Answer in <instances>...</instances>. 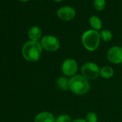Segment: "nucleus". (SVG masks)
Wrapping results in <instances>:
<instances>
[{"label": "nucleus", "instance_id": "obj_1", "mask_svg": "<svg viewBox=\"0 0 122 122\" xmlns=\"http://www.w3.org/2000/svg\"><path fill=\"white\" fill-rule=\"evenodd\" d=\"M42 47L38 41H28L22 47V54L23 57L30 62H36L41 57Z\"/></svg>", "mask_w": 122, "mask_h": 122}, {"label": "nucleus", "instance_id": "obj_2", "mask_svg": "<svg viewBox=\"0 0 122 122\" xmlns=\"http://www.w3.org/2000/svg\"><path fill=\"white\" fill-rule=\"evenodd\" d=\"M91 88L88 79L82 75H75L69 79V90L76 95L86 94Z\"/></svg>", "mask_w": 122, "mask_h": 122}, {"label": "nucleus", "instance_id": "obj_3", "mask_svg": "<svg viewBox=\"0 0 122 122\" xmlns=\"http://www.w3.org/2000/svg\"><path fill=\"white\" fill-rule=\"evenodd\" d=\"M100 33L95 30H89L86 31L81 37V41L83 47L88 51L96 50L101 42Z\"/></svg>", "mask_w": 122, "mask_h": 122}, {"label": "nucleus", "instance_id": "obj_4", "mask_svg": "<svg viewBox=\"0 0 122 122\" xmlns=\"http://www.w3.org/2000/svg\"><path fill=\"white\" fill-rule=\"evenodd\" d=\"M100 69L96 63L87 62L81 67V74L88 80H93L100 76Z\"/></svg>", "mask_w": 122, "mask_h": 122}, {"label": "nucleus", "instance_id": "obj_5", "mask_svg": "<svg viewBox=\"0 0 122 122\" xmlns=\"http://www.w3.org/2000/svg\"><path fill=\"white\" fill-rule=\"evenodd\" d=\"M78 69V65L76 60L73 58H67L65 60L61 66L63 74L66 77H73L77 73Z\"/></svg>", "mask_w": 122, "mask_h": 122}, {"label": "nucleus", "instance_id": "obj_6", "mask_svg": "<svg viewBox=\"0 0 122 122\" xmlns=\"http://www.w3.org/2000/svg\"><path fill=\"white\" fill-rule=\"evenodd\" d=\"M40 43L42 49L49 52L57 51L60 46V40L58 38L52 35H45L42 37Z\"/></svg>", "mask_w": 122, "mask_h": 122}, {"label": "nucleus", "instance_id": "obj_7", "mask_svg": "<svg viewBox=\"0 0 122 122\" xmlns=\"http://www.w3.org/2000/svg\"><path fill=\"white\" fill-rule=\"evenodd\" d=\"M106 57L108 60L113 64L122 63V47L118 45L108 49Z\"/></svg>", "mask_w": 122, "mask_h": 122}, {"label": "nucleus", "instance_id": "obj_8", "mask_svg": "<svg viewBox=\"0 0 122 122\" xmlns=\"http://www.w3.org/2000/svg\"><path fill=\"white\" fill-rule=\"evenodd\" d=\"M57 15L63 21H71L76 16V10L73 7L70 6L62 7L57 10Z\"/></svg>", "mask_w": 122, "mask_h": 122}, {"label": "nucleus", "instance_id": "obj_9", "mask_svg": "<svg viewBox=\"0 0 122 122\" xmlns=\"http://www.w3.org/2000/svg\"><path fill=\"white\" fill-rule=\"evenodd\" d=\"M55 116L48 111H42L37 114L34 122H55Z\"/></svg>", "mask_w": 122, "mask_h": 122}, {"label": "nucleus", "instance_id": "obj_10", "mask_svg": "<svg viewBox=\"0 0 122 122\" xmlns=\"http://www.w3.org/2000/svg\"><path fill=\"white\" fill-rule=\"evenodd\" d=\"M42 30L37 26L32 27L28 31V37L32 41H38L39 40L42 39Z\"/></svg>", "mask_w": 122, "mask_h": 122}, {"label": "nucleus", "instance_id": "obj_11", "mask_svg": "<svg viewBox=\"0 0 122 122\" xmlns=\"http://www.w3.org/2000/svg\"><path fill=\"white\" fill-rule=\"evenodd\" d=\"M56 86L63 91L69 90V79L66 76H60L56 81Z\"/></svg>", "mask_w": 122, "mask_h": 122}, {"label": "nucleus", "instance_id": "obj_12", "mask_svg": "<svg viewBox=\"0 0 122 122\" xmlns=\"http://www.w3.org/2000/svg\"><path fill=\"white\" fill-rule=\"evenodd\" d=\"M114 71L110 66H104L100 69V76L105 79L111 78L113 76Z\"/></svg>", "mask_w": 122, "mask_h": 122}, {"label": "nucleus", "instance_id": "obj_13", "mask_svg": "<svg viewBox=\"0 0 122 122\" xmlns=\"http://www.w3.org/2000/svg\"><path fill=\"white\" fill-rule=\"evenodd\" d=\"M89 23H90V25L92 27L93 30H95L96 31L102 28V22L101 19L97 16H95V15L91 16L89 18Z\"/></svg>", "mask_w": 122, "mask_h": 122}, {"label": "nucleus", "instance_id": "obj_14", "mask_svg": "<svg viewBox=\"0 0 122 122\" xmlns=\"http://www.w3.org/2000/svg\"><path fill=\"white\" fill-rule=\"evenodd\" d=\"M101 39L104 42H110L113 39V34L108 30H103L100 32Z\"/></svg>", "mask_w": 122, "mask_h": 122}, {"label": "nucleus", "instance_id": "obj_15", "mask_svg": "<svg viewBox=\"0 0 122 122\" xmlns=\"http://www.w3.org/2000/svg\"><path fill=\"white\" fill-rule=\"evenodd\" d=\"M93 6L97 11H102L106 7V1L105 0H94Z\"/></svg>", "mask_w": 122, "mask_h": 122}, {"label": "nucleus", "instance_id": "obj_16", "mask_svg": "<svg viewBox=\"0 0 122 122\" xmlns=\"http://www.w3.org/2000/svg\"><path fill=\"white\" fill-rule=\"evenodd\" d=\"M73 119L71 116L68 114H61L57 118H56L55 122H72Z\"/></svg>", "mask_w": 122, "mask_h": 122}, {"label": "nucleus", "instance_id": "obj_17", "mask_svg": "<svg viewBox=\"0 0 122 122\" xmlns=\"http://www.w3.org/2000/svg\"><path fill=\"white\" fill-rule=\"evenodd\" d=\"M85 119L86 122H98V116L95 112H89Z\"/></svg>", "mask_w": 122, "mask_h": 122}, {"label": "nucleus", "instance_id": "obj_18", "mask_svg": "<svg viewBox=\"0 0 122 122\" xmlns=\"http://www.w3.org/2000/svg\"><path fill=\"white\" fill-rule=\"evenodd\" d=\"M72 122H86V119L83 118H76L72 121Z\"/></svg>", "mask_w": 122, "mask_h": 122}, {"label": "nucleus", "instance_id": "obj_19", "mask_svg": "<svg viewBox=\"0 0 122 122\" xmlns=\"http://www.w3.org/2000/svg\"><path fill=\"white\" fill-rule=\"evenodd\" d=\"M55 2H61V1H63V0H54Z\"/></svg>", "mask_w": 122, "mask_h": 122}, {"label": "nucleus", "instance_id": "obj_20", "mask_svg": "<svg viewBox=\"0 0 122 122\" xmlns=\"http://www.w3.org/2000/svg\"><path fill=\"white\" fill-rule=\"evenodd\" d=\"M20 1H21V2H27V1H29V0H20Z\"/></svg>", "mask_w": 122, "mask_h": 122}]
</instances>
